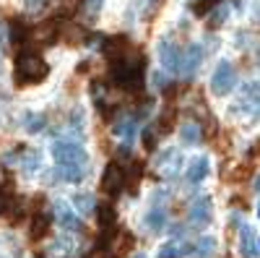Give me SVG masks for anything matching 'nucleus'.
I'll return each mask as SVG.
<instances>
[{"label":"nucleus","instance_id":"obj_1","mask_svg":"<svg viewBox=\"0 0 260 258\" xmlns=\"http://www.w3.org/2000/svg\"><path fill=\"white\" fill-rule=\"evenodd\" d=\"M50 76V66L45 63V58L37 52H18L16 55V66H13V83L16 86H37L42 81H47Z\"/></svg>","mask_w":260,"mask_h":258},{"label":"nucleus","instance_id":"obj_2","mask_svg":"<svg viewBox=\"0 0 260 258\" xmlns=\"http://www.w3.org/2000/svg\"><path fill=\"white\" fill-rule=\"evenodd\" d=\"M52 159L57 167H86L89 164V154L86 149L78 146V141H71V138H60L52 144Z\"/></svg>","mask_w":260,"mask_h":258},{"label":"nucleus","instance_id":"obj_3","mask_svg":"<svg viewBox=\"0 0 260 258\" xmlns=\"http://www.w3.org/2000/svg\"><path fill=\"white\" fill-rule=\"evenodd\" d=\"M237 83V71L229 60H219V66L213 68L211 76V94L213 97H226Z\"/></svg>","mask_w":260,"mask_h":258},{"label":"nucleus","instance_id":"obj_4","mask_svg":"<svg viewBox=\"0 0 260 258\" xmlns=\"http://www.w3.org/2000/svg\"><path fill=\"white\" fill-rule=\"evenodd\" d=\"M99 188H102L104 196H110V198L120 196V193L127 188L125 169L120 167V162H110V164L104 167V172H102V180H99Z\"/></svg>","mask_w":260,"mask_h":258},{"label":"nucleus","instance_id":"obj_5","mask_svg":"<svg viewBox=\"0 0 260 258\" xmlns=\"http://www.w3.org/2000/svg\"><path fill=\"white\" fill-rule=\"evenodd\" d=\"M203 58H206L203 45H198V42H192V45H187V50L180 55V73H182L185 78H192L195 73H198V68H201Z\"/></svg>","mask_w":260,"mask_h":258},{"label":"nucleus","instance_id":"obj_6","mask_svg":"<svg viewBox=\"0 0 260 258\" xmlns=\"http://www.w3.org/2000/svg\"><path fill=\"white\" fill-rule=\"evenodd\" d=\"M156 55H159L161 68H167V71H180V47L175 45V39H172V37H161V39H159Z\"/></svg>","mask_w":260,"mask_h":258},{"label":"nucleus","instance_id":"obj_7","mask_svg":"<svg viewBox=\"0 0 260 258\" xmlns=\"http://www.w3.org/2000/svg\"><path fill=\"white\" fill-rule=\"evenodd\" d=\"M94 217H96V224H99L102 232L117 230V206L112 201H99L96 209H94Z\"/></svg>","mask_w":260,"mask_h":258},{"label":"nucleus","instance_id":"obj_8","mask_svg":"<svg viewBox=\"0 0 260 258\" xmlns=\"http://www.w3.org/2000/svg\"><path fill=\"white\" fill-rule=\"evenodd\" d=\"M55 217H57V224L62 230H81V219H78V214H73V209L65 204L62 198H55Z\"/></svg>","mask_w":260,"mask_h":258},{"label":"nucleus","instance_id":"obj_9","mask_svg":"<svg viewBox=\"0 0 260 258\" xmlns=\"http://www.w3.org/2000/svg\"><path fill=\"white\" fill-rule=\"evenodd\" d=\"M211 211H213V206H211V198H198L192 206H190V224L192 227H206L208 222H211Z\"/></svg>","mask_w":260,"mask_h":258},{"label":"nucleus","instance_id":"obj_10","mask_svg":"<svg viewBox=\"0 0 260 258\" xmlns=\"http://www.w3.org/2000/svg\"><path fill=\"white\" fill-rule=\"evenodd\" d=\"M52 232V219L47 214H39V217L31 219V227H29V240L31 243H42Z\"/></svg>","mask_w":260,"mask_h":258},{"label":"nucleus","instance_id":"obj_11","mask_svg":"<svg viewBox=\"0 0 260 258\" xmlns=\"http://www.w3.org/2000/svg\"><path fill=\"white\" fill-rule=\"evenodd\" d=\"M208 172H211V162L208 157H192L190 167H187V183H203L208 178Z\"/></svg>","mask_w":260,"mask_h":258},{"label":"nucleus","instance_id":"obj_12","mask_svg":"<svg viewBox=\"0 0 260 258\" xmlns=\"http://www.w3.org/2000/svg\"><path fill=\"white\" fill-rule=\"evenodd\" d=\"M115 136L122 141V146L127 149L130 144L136 141V136H138V128H136V120H120L117 125H115Z\"/></svg>","mask_w":260,"mask_h":258},{"label":"nucleus","instance_id":"obj_13","mask_svg":"<svg viewBox=\"0 0 260 258\" xmlns=\"http://www.w3.org/2000/svg\"><path fill=\"white\" fill-rule=\"evenodd\" d=\"M201 136H203V131H201L198 123H182L180 125V141H182V146H198Z\"/></svg>","mask_w":260,"mask_h":258},{"label":"nucleus","instance_id":"obj_14","mask_svg":"<svg viewBox=\"0 0 260 258\" xmlns=\"http://www.w3.org/2000/svg\"><path fill=\"white\" fill-rule=\"evenodd\" d=\"M240 250H242V255L245 258H255L257 255V245H255V232H252V227H242L240 230Z\"/></svg>","mask_w":260,"mask_h":258},{"label":"nucleus","instance_id":"obj_15","mask_svg":"<svg viewBox=\"0 0 260 258\" xmlns=\"http://www.w3.org/2000/svg\"><path fill=\"white\" fill-rule=\"evenodd\" d=\"M146 227L151 230V232H161L164 227H167V214L161 211V206H154L148 214H146Z\"/></svg>","mask_w":260,"mask_h":258},{"label":"nucleus","instance_id":"obj_16","mask_svg":"<svg viewBox=\"0 0 260 258\" xmlns=\"http://www.w3.org/2000/svg\"><path fill=\"white\" fill-rule=\"evenodd\" d=\"M31 37H34V32L24 24V21H13V24H11V39L16 42L18 47H21V45H26Z\"/></svg>","mask_w":260,"mask_h":258},{"label":"nucleus","instance_id":"obj_17","mask_svg":"<svg viewBox=\"0 0 260 258\" xmlns=\"http://www.w3.org/2000/svg\"><path fill=\"white\" fill-rule=\"evenodd\" d=\"M55 178L60 183H81L83 180V167H57Z\"/></svg>","mask_w":260,"mask_h":258},{"label":"nucleus","instance_id":"obj_18","mask_svg":"<svg viewBox=\"0 0 260 258\" xmlns=\"http://www.w3.org/2000/svg\"><path fill=\"white\" fill-rule=\"evenodd\" d=\"M73 209L78 214H94V209H96L94 196H91V193H76V196H73Z\"/></svg>","mask_w":260,"mask_h":258},{"label":"nucleus","instance_id":"obj_19","mask_svg":"<svg viewBox=\"0 0 260 258\" xmlns=\"http://www.w3.org/2000/svg\"><path fill=\"white\" fill-rule=\"evenodd\" d=\"M34 37H37L39 42H52V39H57V24H55V21H45V24H39V26L34 29Z\"/></svg>","mask_w":260,"mask_h":258},{"label":"nucleus","instance_id":"obj_20","mask_svg":"<svg viewBox=\"0 0 260 258\" xmlns=\"http://www.w3.org/2000/svg\"><path fill=\"white\" fill-rule=\"evenodd\" d=\"M192 250H195V255H198V258L211 255V253L216 250V238H201L198 243L192 245Z\"/></svg>","mask_w":260,"mask_h":258},{"label":"nucleus","instance_id":"obj_21","mask_svg":"<svg viewBox=\"0 0 260 258\" xmlns=\"http://www.w3.org/2000/svg\"><path fill=\"white\" fill-rule=\"evenodd\" d=\"M102 8H104V0H83L81 3V11L86 18H96L102 13Z\"/></svg>","mask_w":260,"mask_h":258},{"label":"nucleus","instance_id":"obj_22","mask_svg":"<svg viewBox=\"0 0 260 258\" xmlns=\"http://www.w3.org/2000/svg\"><path fill=\"white\" fill-rule=\"evenodd\" d=\"M45 125H47V115H42V112H31L29 120H26V131L29 133H39V131H45Z\"/></svg>","mask_w":260,"mask_h":258},{"label":"nucleus","instance_id":"obj_23","mask_svg":"<svg viewBox=\"0 0 260 258\" xmlns=\"http://www.w3.org/2000/svg\"><path fill=\"white\" fill-rule=\"evenodd\" d=\"M39 167H42V157H39V154H34V152H31V154H26L24 159H21V169H24L26 175H34V172H37Z\"/></svg>","mask_w":260,"mask_h":258},{"label":"nucleus","instance_id":"obj_24","mask_svg":"<svg viewBox=\"0 0 260 258\" xmlns=\"http://www.w3.org/2000/svg\"><path fill=\"white\" fill-rule=\"evenodd\" d=\"M226 16H229V8H226V6H216L213 13L208 16V26H213V29H216V26H221L224 21H226Z\"/></svg>","mask_w":260,"mask_h":258},{"label":"nucleus","instance_id":"obj_25","mask_svg":"<svg viewBox=\"0 0 260 258\" xmlns=\"http://www.w3.org/2000/svg\"><path fill=\"white\" fill-rule=\"evenodd\" d=\"M159 258H177L180 255V245L175 243V240H167V243H161L159 245V253H156Z\"/></svg>","mask_w":260,"mask_h":258},{"label":"nucleus","instance_id":"obj_26","mask_svg":"<svg viewBox=\"0 0 260 258\" xmlns=\"http://www.w3.org/2000/svg\"><path fill=\"white\" fill-rule=\"evenodd\" d=\"M83 258H120L112 248H94L89 255H83Z\"/></svg>","mask_w":260,"mask_h":258},{"label":"nucleus","instance_id":"obj_27","mask_svg":"<svg viewBox=\"0 0 260 258\" xmlns=\"http://www.w3.org/2000/svg\"><path fill=\"white\" fill-rule=\"evenodd\" d=\"M45 6H47V0H24V8H26L29 13H39Z\"/></svg>","mask_w":260,"mask_h":258},{"label":"nucleus","instance_id":"obj_28","mask_svg":"<svg viewBox=\"0 0 260 258\" xmlns=\"http://www.w3.org/2000/svg\"><path fill=\"white\" fill-rule=\"evenodd\" d=\"M143 146L148 149V152H154V149H156V136H154V131H143Z\"/></svg>","mask_w":260,"mask_h":258},{"label":"nucleus","instance_id":"obj_29","mask_svg":"<svg viewBox=\"0 0 260 258\" xmlns=\"http://www.w3.org/2000/svg\"><path fill=\"white\" fill-rule=\"evenodd\" d=\"M167 83H169V78H167V73H161V71H156V73H154V86H156V89H167Z\"/></svg>","mask_w":260,"mask_h":258},{"label":"nucleus","instance_id":"obj_30","mask_svg":"<svg viewBox=\"0 0 260 258\" xmlns=\"http://www.w3.org/2000/svg\"><path fill=\"white\" fill-rule=\"evenodd\" d=\"M255 188H257V190H260V178H257V183H255Z\"/></svg>","mask_w":260,"mask_h":258},{"label":"nucleus","instance_id":"obj_31","mask_svg":"<svg viewBox=\"0 0 260 258\" xmlns=\"http://www.w3.org/2000/svg\"><path fill=\"white\" fill-rule=\"evenodd\" d=\"M257 217H260V201H257Z\"/></svg>","mask_w":260,"mask_h":258},{"label":"nucleus","instance_id":"obj_32","mask_svg":"<svg viewBox=\"0 0 260 258\" xmlns=\"http://www.w3.org/2000/svg\"><path fill=\"white\" fill-rule=\"evenodd\" d=\"M136 258H146V255H136Z\"/></svg>","mask_w":260,"mask_h":258},{"label":"nucleus","instance_id":"obj_33","mask_svg":"<svg viewBox=\"0 0 260 258\" xmlns=\"http://www.w3.org/2000/svg\"><path fill=\"white\" fill-rule=\"evenodd\" d=\"M0 258H3V255H0Z\"/></svg>","mask_w":260,"mask_h":258},{"label":"nucleus","instance_id":"obj_34","mask_svg":"<svg viewBox=\"0 0 260 258\" xmlns=\"http://www.w3.org/2000/svg\"><path fill=\"white\" fill-rule=\"evenodd\" d=\"M257 248H260V245H257Z\"/></svg>","mask_w":260,"mask_h":258}]
</instances>
